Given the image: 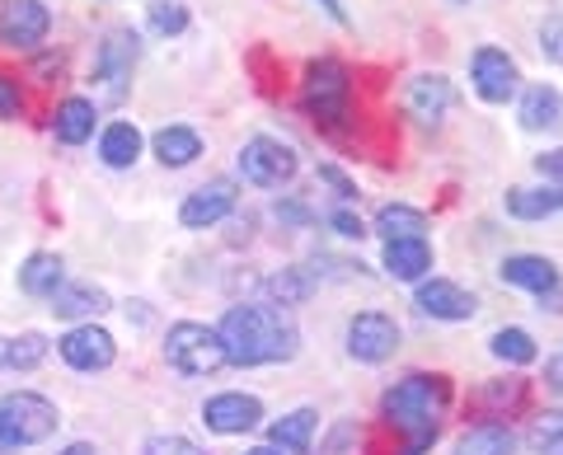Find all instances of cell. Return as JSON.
<instances>
[{
	"label": "cell",
	"mask_w": 563,
	"mask_h": 455,
	"mask_svg": "<svg viewBox=\"0 0 563 455\" xmlns=\"http://www.w3.org/2000/svg\"><path fill=\"white\" fill-rule=\"evenodd\" d=\"M62 357H66V366H76V371H103V366H113L118 343H113L109 329L80 324L62 339Z\"/></svg>",
	"instance_id": "12"
},
{
	"label": "cell",
	"mask_w": 563,
	"mask_h": 455,
	"mask_svg": "<svg viewBox=\"0 0 563 455\" xmlns=\"http://www.w3.org/2000/svg\"><path fill=\"white\" fill-rule=\"evenodd\" d=\"M244 455H282L277 446H254V451H244Z\"/></svg>",
	"instance_id": "43"
},
{
	"label": "cell",
	"mask_w": 563,
	"mask_h": 455,
	"mask_svg": "<svg viewBox=\"0 0 563 455\" xmlns=\"http://www.w3.org/2000/svg\"><path fill=\"white\" fill-rule=\"evenodd\" d=\"M99 155H103V165H113V169H128L136 165V155H141V132L132 127V122H109L99 136Z\"/></svg>",
	"instance_id": "24"
},
{
	"label": "cell",
	"mask_w": 563,
	"mask_h": 455,
	"mask_svg": "<svg viewBox=\"0 0 563 455\" xmlns=\"http://www.w3.org/2000/svg\"><path fill=\"white\" fill-rule=\"evenodd\" d=\"M512 451H517V436L503 423H479L455 442V455H512Z\"/></svg>",
	"instance_id": "25"
},
{
	"label": "cell",
	"mask_w": 563,
	"mask_h": 455,
	"mask_svg": "<svg viewBox=\"0 0 563 455\" xmlns=\"http://www.w3.org/2000/svg\"><path fill=\"white\" fill-rule=\"evenodd\" d=\"M461 5H465V0H461Z\"/></svg>",
	"instance_id": "44"
},
{
	"label": "cell",
	"mask_w": 563,
	"mask_h": 455,
	"mask_svg": "<svg viewBox=\"0 0 563 455\" xmlns=\"http://www.w3.org/2000/svg\"><path fill=\"white\" fill-rule=\"evenodd\" d=\"M155 155H161V165L169 169H184L202 155V136L192 127H161L155 132Z\"/></svg>",
	"instance_id": "23"
},
{
	"label": "cell",
	"mask_w": 563,
	"mask_h": 455,
	"mask_svg": "<svg viewBox=\"0 0 563 455\" xmlns=\"http://www.w3.org/2000/svg\"><path fill=\"white\" fill-rule=\"evenodd\" d=\"M329 225H333L339 235H347V240H362V235H366L362 217H357V212H347V207H333V212H329Z\"/></svg>",
	"instance_id": "34"
},
{
	"label": "cell",
	"mask_w": 563,
	"mask_h": 455,
	"mask_svg": "<svg viewBox=\"0 0 563 455\" xmlns=\"http://www.w3.org/2000/svg\"><path fill=\"white\" fill-rule=\"evenodd\" d=\"M314 423H320V413H314V409H296L287 418H277V423L268 428V436H273V446L282 455H310Z\"/></svg>",
	"instance_id": "20"
},
{
	"label": "cell",
	"mask_w": 563,
	"mask_h": 455,
	"mask_svg": "<svg viewBox=\"0 0 563 455\" xmlns=\"http://www.w3.org/2000/svg\"><path fill=\"white\" fill-rule=\"evenodd\" d=\"M493 357L507 362V366H531L536 362V339L526 334V329H498V334L488 339Z\"/></svg>",
	"instance_id": "28"
},
{
	"label": "cell",
	"mask_w": 563,
	"mask_h": 455,
	"mask_svg": "<svg viewBox=\"0 0 563 455\" xmlns=\"http://www.w3.org/2000/svg\"><path fill=\"white\" fill-rule=\"evenodd\" d=\"M20 85H14V80H5V76H0V118H10V113H20Z\"/></svg>",
	"instance_id": "38"
},
{
	"label": "cell",
	"mask_w": 563,
	"mask_h": 455,
	"mask_svg": "<svg viewBox=\"0 0 563 455\" xmlns=\"http://www.w3.org/2000/svg\"><path fill=\"white\" fill-rule=\"evenodd\" d=\"M47 29H52V14L43 0H0V43L33 47L47 38Z\"/></svg>",
	"instance_id": "11"
},
{
	"label": "cell",
	"mask_w": 563,
	"mask_h": 455,
	"mask_svg": "<svg viewBox=\"0 0 563 455\" xmlns=\"http://www.w3.org/2000/svg\"><path fill=\"white\" fill-rule=\"evenodd\" d=\"M470 80H474V95H479L484 103H507L517 95L521 71H517V62L507 57L503 47H479L470 57Z\"/></svg>",
	"instance_id": "8"
},
{
	"label": "cell",
	"mask_w": 563,
	"mask_h": 455,
	"mask_svg": "<svg viewBox=\"0 0 563 455\" xmlns=\"http://www.w3.org/2000/svg\"><path fill=\"white\" fill-rule=\"evenodd\" d=\"M151 29L161 33V38H179L188 29V5L184 0H155L151 5Z\"/></svg>",
	"instance_id": "31"
},
{
	"label": "cell",
	"mask_w": 563,
	"mask_h": 455,
	"mask_svg": "<svg viewBox=\"0 0 563 455\" xmlns=\"http://www.w3.org/2000/svg\"><path fill=\"white\" fill-rule=\"evenodd\" d=\"M47 357V339L43 334H20L5 343V366H14V371H33Z\"/></svg>",
	"instance_id": "30"
},
{
	"label": "cell",
	"mask_w": 563,
	"mask_h": 455,
	"mask_svg": "<svg viewBox=\"0 0 563 455\" xmlns=\"http://www.w3.org/2000/svg\"><path fill=\"white\" fill-rule=\"evenodd\" d=\"M62 455H99V451H95L90 442H70V446H66Z\"/></svg>",
	"instance_id": "42"
},
{
	"label": "cell",
	"mask_w": 563,
	"mask_h": 455,
	"mask_svg": "<svg viewBox=\"0 0 563 455\" xmlns=\"http://www.w3.org/2000/svg\"><path fill=\"white\" fill-rule=\"evenodd\" d=\"M540 455H563V428L550 436V442H540Z\"/></svg>",
	"instance_id": "41"
},
{
	"label": "cell",
	"mask_w": 563,
	"mask_h": 455,
	"mask_svg": "<svg viewBox=\"0 0 563 455\" xmlns=\"http://www.w3.org/2000/svg\"><path fill=\"white\" fill-rule=\"evenodd\" d=\"M132 66H136V33L132 29H113L109 38L99 43V62H95V71L103 80V99L109 103H118L122 95H128Z\"/></svg>",
	"instance_id": "9"
},
{
	"label": "cell",
	"mask_w": 563,
	"mask_h": 455,
	"mask_svg": "<svg viewBox=\"0 0 563 455\" xmlns=\"http://www.w3.org/2000/svg\"><path fill=\"white\" fill-rule=\"evenodd\" d=\"M395 347H399V324L390 320V314H380V310L352 314V324H347V353L357 357V362L380 366V362L395 357Z\"/></svg>",
	"instance_id": "7"
},
{
	"label": "cell",
	"mask_w": 563,
	"mask_h": 455,
	"mask_svg": "<svg viewBox=\"0 0 563 455\" xmlns=\"http://www.w3.org/2000/svg\"><path fill=\"white\" fill-rule=\"evenodd\" d=\"M301 103L314 122L324 127H339L347 118V103H352V71L339 57H320L306 66V85H301Z\"/></svg>",
	"instance_id": "3"
},
{
	"label": "cell",
	"mask_w": 563,
	"mask_h": 455,
	"mask_svg": "<svg viewBox=\"0 0 563 455\" xmlns=\"http://www.w3.org/2000/svg\"><path fill=\"white\" fill-rule=\"evenodd\" d=\"M57 136L66 146H80L95 136V103L90 99H66L57 109Z\"/></svg>",
	"instance_id": "26"
},
{
	"label": "cell",
	"mask_w": 563,
	"mask_h": 455,
	"mask_svg": "<svg viewBox=\"0 0 563 455\" xmlns=\"http://www.w3.org/2000/svg\"><path fill=\"white\" fill-rule=\"evenodd\" d=\"M521 127L526 132H559L563 127V95L554 85H531L521 95Z\"/></svg>",
	"instance_id": "17"
},
{
	"label": "cell",
	"mask_w": 563,
	"mask_h": 455,
	"mask_svg": "<svg viewBox=\"0 0 563 455\" xmlns=\"http://www.w3.org/2000/svg\"><path fill=\"white\" fill-rule=\"evenodd\" d=\"M20 287L29 296H52L62 287V258L57 254H33L29 264L20 268Z\"/></svg>",
	"instance_id": "27"
},
{
	"label": "cell",
	"mask_w": 563,
	"mask_h": 455,
	"mask_svg": "<svg viewBox=\"0 0 563 455\" xmlns=\"http://www.w3.org/2000/svg\"><path fill=\"white\" fill-rule=\"evenodd\" d=\"M258 418H263V404L254 395H211L207 404H202V423L211 432H221V436H240V432H250L258 428Z\"/></svg>",
	"instance_id": "13"
},
{
	"label": "cell",
	"mask_w": 563,
	"mask_h": 455,
	"mask_svg": "<svg viewBox=\"0 0 563 455\" xmlns=\"http://www.w3.org/2000/svg\"><path fill=\"white\" fill-rule=\"evenodd\" d=\"M146 455H207V451L198 442H188V436H179V432H161V436L146 442Z\"/></svg>",
	"instance_id": "32"
},
{
	"label": "cell",
	"mask_w": 563,
	"mask_h": 455,
	"mask_svg": "<svg viewBox=\"0 0 563 455\" xmlns=\"http://www.w3.org/2000/svg\"><path fill=\"white\" fill-rule=\"evenodd\" d=\"M235 179H211L202 184L198 192H188L184 207H179V221H184V231H207V225H217L235 212Z\"/></svg>",
	"instance_id": "10"
},
{
	"label": "cell",
	"mask_w": 563,
	"mask_h": 455,
	"mask_svg": "<svg viewBox=\"0 0 563 455\" xmlns=\"http://www.w3.org/2000/svg\"><path fill=\"white\" fill-rule=\"evenodd\" d=\"M507 212L517 221H544L563 212V188H507Z\"/></svg>",
	"instance_id": "22"
},
{
	"label": "cell",
	"mask_w": 563,
	"mask_h": 455,
	"mask_svg": "<svg viewBox=\"0 0 563 455\" xmlns=\"http://www.w3.org/2000/svg\"><path fill=\"white\" fill-rule=\"evenodd\" d=\"M432 268V244L428 240H390L385 244V273L399 282H422V273Z\"/></svg>",
	"instance_id": "19"
},
{
	"label": "cell",
	"mask_w": 563,
	"mask_h": 455,
	"mask_svg": "<svg viewBox=\"0 0 563 455\" xmlns=\"http://www.w3.org/2000/svg\"><path fill=\"white\" fill-rule=\"evenodd\" d=\"M540 52L554 66H563V14H550V20L540 24Z\"/></svg>",
	"instance_id": "33"
},
{
	"label": "cell",
	"mask_w": 563,
	"mask_h": 455,
	"mask_svg": "<svg viewBox=\"0 0 563 455\" xmlns=\"http://www.w3.org/2000/svg\"><path fill=\"white\" fill-rule=\"evenodd\" d=\"M320 10L329 14V20H333V24H343V29L352 24V20H347V10H343V0H320Z\"/></svg>",
	"instance_id": "39"
},
{
	"label": "cell",
	"mask_w": 563,
	"mask_h": 455,
	"mask_svg": "<svg viewBox=\"0 0 563 455\" xmlns=\"http://www.w3.org/2000/svg\"><path fill=\"white\" fill-rule=\"evenodd\" d=\"M57 409L43 395H5L0 399V451H20V446H38L57 432Z\"/></svg>",
	"instance_id": "4"
},
{
	"label": "cell",
	"mask_w": 563,
	"mask_h": 455,
	"mask_svg": "<svg viewBox=\"0 0 563 455\" xmlns=\"http://www.w3.org/2000/svg\"><path fill=\"white\" fill-rule=\"evenodd\" d=\"M273 296V306H296V301H306V296L314 291V277L306 268H282L277 277H268V287H263Z\"/></svg>",
	"instance_id": "29"
},
{
	"label": "cell",
	"mask_w": 563,
	"mask_h": 455,
	"mask_svg": "<svg viewBox=\"0 0 563 455\" xmlns=\"http://www.w3.org/2000/svg\"><path fill=\"white\" fill-rule=\"evenodd\" d=\"M503 282L536 291V296H550V291H559V268L544 254H512V258H503Z\"/></svg>",
	"instance_id": "16"
},
{
	"label": "cell",
	"mask_w": 563,
	"mask_h": 455,
	"mask_svg": "<svg viewBox=\"0 0 563 455\" xmlns=\"http://www.w3.org/2000/svg\"><path fill=\"white\" fill-rule=\"evenodd\" d=\"M296 169H301L296 151L287 142H277V136H250L244 151H240V174L254 188H282V184H291Z\"/></svg>",
	"instance_id": "6"
},
{
	"label": "cell",
	"mask_w": 563,
	"mask_h": 455,
	"mask_svg": "<svg viewBox=\"0 0 563 455\" xmlns=\"http://www.w3.org/2000/svg\"><path fill=\"white\" fill-rule=\"evenodd\" d=\"M451 103H455V90H451V80L446 76H413L409 80V113L418 122H428V127H437L446 113H451Z\"/></svg>",
	"instance_id": "15"
},
{
	"label": "cell",
	"mask_w": 563,
	"mask_h": 455,
	"mask_svg": "<svg viewBox=\"0 0 563 455\" xmlns=\"http://www.w3.org/2000/svg\"><path fill=\"white\" fill-rule=\"evenodd\" d=\"M446 404H451V385L442 376H404L380 399V413H385V423L409 436V455H422L432 446L437 428H442Z\"/></svg>",
	"instance_id": "2"
},
{
	"label": "cell",
	"mask_w": 563,
	"mask_h": 455,
	"mask_svg": "<svg viewBox=\"0 0 563 455\" xmlns=\"http://www.w3.org/2000/svg\"><path fill=\"white\" fill-rule=\"evenodd\" d=\"M422 231H428V217L418 212V207L409 202H385L376 212V235L390 244V240H422Z\"/></svg>",
	"instance_id": "21"
},
{
	"label": "cell",
	"mask_w": 563,
	"mask_h": 455,
	"mask_svg": "<svg viewBox=\"0 0 563 455\" xmlns=\"http://www.w3.org/2000/svg\"><path fill=\"white\" fill-rule=\"evenodd\" d=\"M536 169H540V179H550L554 188H563V146L536 155Z\"/></svg>",
	"instance_id": "36"
},
{
	"label": "cell",
	"mask_w": 563,
	"mask_h": 455,
	"mask_svg": "<svg viewBox=\"0 0 563 455\" xmlns=\"http://www.w3.org/2000/svg\"><path fill=\"white\" fill-rule=\"evenodd\" d=\"M544 380H550L554 390L563 395V357H550V362H544Z\"/></svg>",
	"instance_id": "40"
},
{
	"label": "cell",
	"mask_w": 563,
	"mask_h": 455,
	"mask_svg": "<svg viewBox=\"0 0 563 455\" xmlns=\"http://www.w3.org/2000/svg\"><path fill=\"white\" fill-rule=\"evenodd\" d=\"M277 221H287V225H310L314 212H310V207H301V202H277Z\"/></svg>",
	"instance_id": "37"
},
{
	"label": "cell",
	"mask_w": 563,
	"mask_h": 455,
	"mask_svg": "<svg viewBox=\"0 0 563 455\" xmlns=\"http://www.w3.org/2000/svg\"><path fill=\"white\" fill-rule=\"evenodd\" d=\"M320 184H329V188L339 192L343 202H352V198H357V184H352V179H347V174H343L339 165H320Z\"/></svg>",
	"instance_id": "35"
},
{
	"label": "cell",
	"mask_w": 563,
	"mask_h": 455,
	"mask_svg": "<svg viewBox=\"0 0 563 455\" xmlns=\"http://www.w3.org/2000/svg\"><path fill=\"white\" fill-rule=\"evenodd\" d=\"M165 357H169V366L179 376H211V371H221L225 366V347L217 339V329L184 320V324H174L165 334Z\"/></svg>",
	"instance_id": "5"
},
{
	"label": "cell",
	"mask_w": 563,
	"mask_h": 455,
	"mask_svg": "<svg viewBox=\"0 0 563 455\" xmlns=\"http://www.w3.org/2000/svg\"><path fill=\"white\" fill-rule=\"evenodd\" d=\"M217 339L225 347V362L235 366H268V362H291L301 353V329H296L291 310L282 306H231L217 329Z\"/></svg>",
	"instance_id": "1"
},
{
	"label": "cell",
	"mask_w": 563,
	"mask_h": 455,
	"mask_svg": "<svg viewBox=\"0 0 563 455\" xmlns=\"http://www.w3.org/2000/svg\"><path fill=\"white\" fill-rule=\"evenodd\" d=\"M47 301H52V314H62V320H95V314L109 310V296L90 282H62Z\"/></svg>",
	"instance_id": "18"
},
{
	"label": "cell",
	"mask_w": 563,
	"mask_h": 455,
	"mask_svg": "<svg viewBox=\"0 0 563 455\" xmlns=\"http://www.w3.org/2000/svg\"><path fill=\"white\" fill-rule=\"evenodd\" d=\"M418 310L428 320H446V324H461V320H474V296L461 287V282H446V277H432V282L418 287Z\"/></svg>",
	"instance_id": "14"
}]
</instances>
